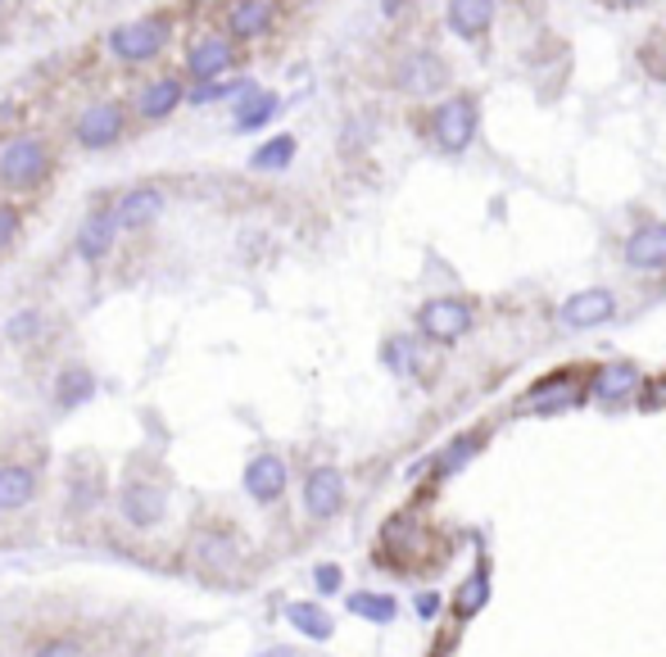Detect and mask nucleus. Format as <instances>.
<instances>
[{
	"mask_svg": "<svg viewBox=\"0 0 666 657\" xmlns=\"http://www.w3.org/2000/svg\"><path fill=\"white\" fill-rule=\"evenodd\" d=\"M295 136H272V140H263V146L250 155V168L254 173H281V168H291V159H295Z\"/></svg>",
	"mask_w": 666,
	"mask_h": 657,
	"instance_id": "22",
	"label": "nucleus"
},
{
	"mask_svg": "<svg viewBox=\"0 0 666 657\" xmlns=\"http://www.w3.org/2000/svg\"><path fill=\"white\" fill-rule=\"evenodd\" d=\"M436 607H440V598H436V594H422V598H417V613H422V617H431Z\"/></svg>",
	"mask_w": 666,
	"mask_h": 657,
	"instance_id": "35",
	"label": "nucleus"
},
{
	"mask_svg": "<svg viewBox=\"0 0 666 657\" xmlns=\"http://www.w3.org/2000/svg\"><path fill=\"white\" fill-rule=\"evenodd\" d=\"M168 41V23L164 19H136V23H118L110 32V51L123 60V64H146L164 51Z\"/></svg>",
	"mask_w": 666,
	"mask_h": 657,
	"instance_id": "5",
	"label": "nucleus"
},
{
	"mask_svg": "<svg viewBox=\"0 0 666 657\" xmlns=\"http://www.w3.org/2000/svg\"><path fill=\"white\" fill-rule=\"evenodd\" d=\"M118 508H123V518H127L132 526L150 531V526H159V522H164V512H168V494H164L159 486H150V481H132V486L123 490Z\"/></svg>",
	"mask_w": 666,
	"mask_h": 657,
	"instance_id": "11",
	"label": "nucleus"
},
{
	"mask_svg": "<svg viewBox=\"0 0 666 657\" xmlns=\"http://www.w3.org/2000/svg\"><path fill=\"white\" fill-rule=\"evenodd\" d=\"M471 326H476V309L467 300H458V295H436V300H426L417 309V332L426 341H436V345L462 341Z\"/></svg>",
	"mask_w": 666,
	"mask_h": 657,
	"instance_id": "3",
	"label": "nucleus"
},
{
	"mask_svg": "<svg viewBox=\"0 0 666 657\" xmlns=\"http://www.w3.org/2000/svg\"><path fill=\"white\" fill-rule=\"evenodd\" d=\"M417 363H422L417 341H408V336L386 341V367L395 372V377H417Z\"/></svg>",
	"mask_w": 666,
	"mask_h": 657,
	"instance_id": "28",
	"label": "nucleus"
},
{
	"mask_svg": "<svg viewBox=\"0 0 666 657\" xmlns=\"http://www.w3.org/2000/svg\"><path fill=\"white\" fill-rule=\"evenodd\" d=\"M499 14V0H449L445 6V23L458 41H481L495 28Z\"/></svg>",
	"mask_w": 666,
	"mask_h": 657,
	"instance_id": "10",
	"label": "nucleus"
},
{
	"mask_svg": "<svg viewBox=\"0 0 666 657\" xmlns=\"http://www.w3.org/2000/svg\"><path fill=\"white\" fill-rule=\"evenodd\" d=\"M14 237H19V213L10 205H0V250H6Z\"/></svg>",
	"mask_w": 666,
	"mask_h": 657,
	"instance_id": "32",
	"label": "nucleus"
},
{
	"mask_svg": "<svg viewBox=\"0 0 666 657\" xmlns=\"http://www.w3.org/2000/svg\"><path fill=\"white\" fill-rule=\"evenodd\" d=\"M231 96H236V101L254 96V82H246V77H231V82H227V77H218V82H200L186 101H190V105H214V101H231Z\"/></svg>",
	"mask_w": 666,
	"mask_h": 657,
	"instance_id": "25",
	"label": "nucleus"
},
{
	"mask_svg": "<svg viewBox=\"0 0 666 657\" xmlns=\"http://www.w3.org/2000/svg\"><path fill=\"white\" fill-rule=\"evenodd\" d=\"M285 622H291L304 639H331V630H336V622H331V613L326 607H318V603H291L285 607Z\"/></svg>",
	"mask_w": 666,
	"mask_h": 657,
	"instance_id": "21",
	"label": "nucleus"
},
{
	"mask_svg": "<svg viewBox=\"0 0 666 657\" xmlns=\"http://www.w3.org/2000/svg\"><path fill=\"white\" fill-rule=\"evenodd\" d=\"M486 449V431H462L458 440H449V449L440 453V472L445 477H454L458 472V467H467L476 453H481Z\"/></svg>",
	"mask_w": 666,
	"mask_h": 657,
	"instance_id": "27",
	"label": "nucleus"
},
{
	"mask_svg": "<svg viewBox=\"0 0 666 657\" xmlns=\"http://www.w3.org/2000/svg\"><path fill=\"white\" fill-rule=\"evenodd\" d=\"M304 508H309L313 522L336 518V512L345 508V477H341V467H313V472L304 477Z\"/></svg>",
	"mask_w": 666,
	"mask_h": 657,
	"instance_id": "8",
	"label": "nucleus"
},
{
	"mask_svg": "<svg viewBox=\"0 0 666 657\" xmlns=\"http://www.w3.org/2000/svg\"><path fill=\"white\" fill-rule=\"evenodd\" d=\"M186 101V91H181V82L177 77H159V82H150L146 91H141V101H136V114L141 118H168L177 105Z\"/></svg>",
	"mask_w": 666,
	"mask_h": 657,
	"instance_id": "19",
	"label": "nucleus"
},
{
	"mask_svg": "<svg viewBox=\"0 0 666 657\" xmlns=\"http://www.w3.org/2000/svg\"><path fill=\"white\" fill-rule=\"evenodd\" d=\"M313 585H318V594H341V585H345V572L336 567V562H322V567L313 572Z\"/></svg>",
	"mask_w": 666,
	"mask_h": 657,
	"instance_id": "31",
	"label": "nucleus"
},
{
	"mask_svg": "<svg viewBox=\"0 0 666 657\" xmlns=\"http://www.w3.org/2000/svg\"><path fill=\"white\" fill-rule=\"evenodd\" d=\"M37 499V472L23 462H6L0 467V512H19Z\"/></svg>",
	"mask_w": 666,
	"mask_h": 657,
	"instance_id": "17",
	"label": "nucleus"
},
{
	"mask_svg": "<svg viewBox=\"0 0 666 657\" xmlns=\"http://www.w3.org/2000/svg\"><path fill=\"white\" fill-rule=\"evenodd\" d=\"M350 613L363 617V622H376V626H391V622L399 617V603H395L391 594H372V590H363V594H350Z\"/></svg>",
	"mask_w": 666,
	"mask_h": 657,
	"instance_id": "24",
	"label": "nucleus"
},
{
	"mask_svg": "<svg viewBox=\"0 0 666 657\" xmlns=\"http://www.w3.org/2000/svg\"><path fill=\"white\" fill-rule=\"evenodd\" d=\"M263 657H291V653H285V648H281V653H263Z\"/></svg>",
	"mask_w": 666,
	"mask_h": 657,
	"instance_id": "37",
	"label": "nucleus"
},
{
	"mask_svg": "<svg viewBox=\"0 0 666 657\" xmlns=\"http://www.w3.org/2000/svg\"><path fill=\"white\" fill-rule=\"evenodd\" d=\"M639 390V367L635 363H603L590 377V395L599 404H626Z\"/></svg>",
	"mask_w": 666,
	"mask_h": 657,
	"instance_id": "14",
	"label": "nucleus"
},
{
	"mask_svg": "<svg viewBox=\"0 0 666 657\" xmlns=\"http://www.w3.org/2000/svg\"><path fill=\"white\" fill-rule=\"evenodd\" d=\"M612 317H616V295L607 286L576 291V295H566L562 309H558V322L571 326V332H594V326H603Z\"/></svg>",
	"mask_w": 666,
	"mask_h": 657,
	"instance_id": "6",
	"label": "nucleus"
},
{
	"mask_svg": "<svg viewBox=\"0 0 666 657\" xmlns=\"http://www.w3.org/2000/svg\"><path fill=\"white\" fill-rule=\"evenodd\" d=\"M37 332H41V313H32V309L14 313V317H10V326H6V336H10V341H19V345H23V341H32Z\"/></svg>",
	"mask_w": 666,
	"mask_h": 657,
	"instance_id": "30",
	"label": "nucleus"
},
{
	"mask_svg": "<svg viewBox=\"0 0 666 657\" xmlns=\"http://www.w3.org/2000/svg\"><path fill=\"white\" fill-rule=\"evenodd\" d=\"M246 494L254 503H277L285 494V458L281 453H254L246 462Z\"/></svg>",
	"mask_w": 666,
	"mask_h": 657,
	"instance_id": "13",
	"label": "nucleus"
},
{
	"mask_svg": "<svg viewBox=\"0 0 666 657\" xmlns=\"http://www.w3.org/2000/svg\"><path fill=\"white\" fill-rule=\"evenodd\" d=\"M603 6H612V10H644V6H653V0H603Z\"/></svg>",
	"mask_w": 666,
	"mask_h": 657,
	"instance_id": "36",
	"label": "nucleus"
},
{
	"mask_svg": "<svg viewBox=\"0 0 666 657\" xmlns=\"http://www.w3.org/2000/svg\"><path fill=\"white\" fill-rule=\"evenodd\" d=\"M408 6H413V0H381V14H391V19H395V14H404Z\"/></svg>",
	"mask_w": 666,
	"mask_h": 657,
	"instance_id": "34",
	"label": "nucleus"
},
{
	"mask_svg": "<svg viewBox=\"0 0 666 657\" xmlns=\"http://www.w3.org/2000/svg\"><path fill=\"white\" fill-rule=\"evenodd\" d=\"M277 109H281V96H272V91H259V96L241 101V109H236V132H259L263 123H272Z\"/></svg>",
	"mask_w": 666,
	"mask_h": 657,
	"instance_id": "26",
	"label": "nucleus"
},
{
	"mask_svg": "<svg viewBox=\"0 0 666 657\" xmlns=\"http://www.w3.org/2000/svg\"><path fill=\"white\" fill-rule=\"evenodd\" d=\"M454 82V69L445 55L426 51V45H417V51H404L399 64H395V86L404 91V96L413 101H431V96H445Z\"/></svg>",
	"mask_w": 666,
	"mask_h": 657,
	"instance_id": "2",
	"label": "nucleus"
},
{
	"mask_svg": "<svg viewBox=\"0 0 666 657\" xmlns=\"http://www.w3.org/2000/svg\"><path fill=\"white\" fill-rule=\"evenodd\" d=\"M486 598H490V581H486V572H476L462 590H458V617H476V613H481V607H486Z\"/></svg>",
	"mask_w": 666,
	"mask_h": 657,
	"instance_id": "29",
	"label": "nucleus"
},
{
	"mask_svg": "<svg viewBox=\"0 0 666 657\" xmlns=\"http://www.w3.org/2000/svg\"><path fill=\"white\" fill-rule=\"evenodd\" d=\"M231 64H236V51H231L227 36H200L186 55V73L196 82H218L231 73Z\"/></svg>",
	"mask_w": 666,
	"mask_h": 657,
	"instance_id": "12",
	"label": "nucleus"
},
{
	"mask_svg": "<svg viewBox=\"0 0 666 657\" xmlns=\"http://www.w3.org/2000/svg\"><path fill=\"white\" fill-rule=\"evenodd\" d=\"M118 213L114 209H95L86 222H82V231H77V254L86 259V263H101L110 250H114V237H118Z\"/></svg>",
	"mask_w": 666,
	"mask_h": 657,
	"instance_id": "15",
	"label": "nucleus"
},
{
	"mask_svg": "<svg viewBox=\"0 0 666 657\" xmlns=\"http://www.w3.org/2000/svg\"><path fill=\"white\" fill-rule=\"evenodd\" d=\"M581 404V386L566 377V372H558L553 382H540L527 399V413H562V408H576Z\"/></svg>",
	"mask_w": 666,
	"mask_h": 657,
	"instance_id": "18",
	"label": "nucleus"
},
{
	"mask_svg": "<svg viewBox=\"0 0 666 657\" xmlns=\"http://www.w3.org/2000/svg\"><path fill=\"white\" fill-rule=\"evenodd\" d=\"M227 28L236 36H259V32L272 28V6L268 0H236L231 14H227Z\"/></svg>",
	"mask_w": 666,
	"mask_h": 657,
	"instance_id": "20",
	"label": "nucleus"
},
{
	"mask_svg": "<svg viewBox=\"0 0 666 657\" xmlns=\"http://www.w3.org/2000/svg\"><path fill=\"white\" fill-rule=\"evenodd\" d=\"M95 395V377L86 367H64L60 372V382H55V404L60 408H77V404H86Z\"/></svg>",
	"mask_w": 666,
	"mask_h": 657,
	"instance_id": "23",
	"label": "nucleus"
},
{
	"mask_svg": "<svg viewBox=\"0 0 666 657\" xmlns=\"http://www.w3.org/2000/svg\"><path fill=\"white\" fill-rule=\"evenodd\" d=\"M118 222L127 227V231H141V227H150L159 213H164V191H155V186H136V191H127L123 200H118Z\"/></svg>",
	"mask_w": 666,
	"mask_h": 657,
	"instance_id": "16",
	"label": "nucleus"
},
{
	"mask_svg": "<svg viewBox=\"0 0 666 657\" xmlns=\"http://www.w3.org/2000/svg\"><path fill=\"white\" fill-rule=\"evenodd\" d=\"M32 657H77V644L73 639H45Z\"/></svg>",
	"mask_w": 666,
	"mask_h": 657,
	"instance_id": "33",
	"label": "nucleus"
},
{
	"mask_svg": "<svg viewBox=\"0 0 666 657\" xmlns=\"http://www.w3.org/2000/svg\"><path fill=\"white\" fill-rule=\"evenodd\" d=\"M45 173H51V155L37 136H14L6 150H0V181L14 186V191H28Z\"/></svg>",
	"mask_w": 666,
	"mask_h": 657,
	"instance_id": "4",
	"label": "nucleus"
},
{
	"mask_svg": "<svg viewBox=\"0 0 666 657\" xmlns=\"http://www.w3.org/2000/svg\"><path fill=\"white\" fill-rule=\"evenodd\" d=\"M622 254H626V263H631L635 272H662V268H666V222L644 218V222L631 231V237H626Z\"/></svg>",
	"mask_w": 666,
	"mask_h": 657,
	"instance_id": "9",
	"label": "nucleus"
},
{
	"mask_svg": "<svg viewBox=\"0 0 666 657\" xmlns=\"http://www.w3.org/2000/svg\"><path fill=\"white\" fill-rule=\"evenodd\" d=\"M426 132H431L440 155H467L476 132H481V101L471 91H454V96L431 105V118H426Z\"/></svg>",
	"mask_w": 666,
	"mask_h": 657,
	"instance_id": "1",
	"label": "nucleus"
},
{
	"mask_svg": "<svg viewBox=\"0 0 666 657\" xmlns=\"http://www.w3.org/2000/svg\"><path fill=\"white\" fill-rule=\"evenodd\" d=\"M73 136H77V146H86V150H110L114 140L123 136V109L114 101H91L77 114Z\"/></svg>",
	"mask_w": 666,
	"mask_h": 657,
	"instance_id": "7",
	"label": "nucleus"
}]
</instances>
